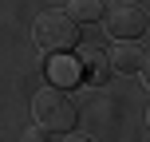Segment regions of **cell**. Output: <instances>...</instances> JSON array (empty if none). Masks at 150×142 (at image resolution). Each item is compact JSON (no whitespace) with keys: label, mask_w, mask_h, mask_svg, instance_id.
Segmentation results:
<instances>
[{"label":"cell","mask_w":150,"mask_h":142,"mask_svg":"<svg viewBox=\"0 0 150 142\" xmlns=\"http://www.w3.org/2000/svg\"><path fill=\"white\" fill-rule=\"evenodd\" d=\"M63 12L75 24H95V20H103V0H67Z\"/></svg>","instance_id":"7"},{"label":"cell","mask_w":150,"mask_h":142,"mask_svg":"<svg viewBox=\"0 0 150 142\" xmlns=\"http://www.w3.org/2000/svg\"><path fill=\"white\" fill-rule=\"evenodd\" d=\"M103 24L111 32V40H142L146 8L134 0H111V4H103Z\"/></svg>","instance_id":"3"},{"label":"cell","mask_w":150,"mask_h":142,"mask_svg":"<svg viewBox=\"0 0 150 142\" xmlns=\"http://www.w3.org/2000/svg\"><path fill=\"white\" fill-rule=\"evenodd\" d=\"M103 55H107L111 75L115 71H119V75H142L146 63H150V52H146L142 40H115L111 52H103Z\"/></svg>","instance_id":"4"},{"label":"cell","mask_w":150,"mask_h":142,"mask_svg":"<svg viewBox=\"0 0 150 142\" xmlns=\"http://www.w3.org/2000/svg\"><path fill=\"white\" fill-rule=\"evenodd\" d=\"M32 40H36L40 52L47 55H63L79 44V24L71 20L63 8H44V12L32 20Z\"/></svg>","instance_id":"2"},{"label":"cell","mask_w":150,"mask_h":142,"mask_svg":"<svg viewBox=\"0 0 150 142\" xmlns=\"http://www.w3.org/2000/svg\"><path fill=\"white\" fill-rule=\"evenodd\" d=\"M59 142H91V138H87V134H63Z\"/></svg>","instance_id":"8"},{"label":"cell","mask_w":150,"mask_h":142,"mask_svg":"<svg viewBox=\"0 0 150 142\" xmlns=\"http://www.w3.org/2000/svg\"><path fill=\"white\" fill-rule=\"evenodd\" d=\"M47 79H52V87H75V83L83 79L79 75V59H75L71 52H63V55H47Z\"/></svg>","instance_id":"5"},{"label":"cell","mask_w":150,"mask_h":142,"mask_svg":"<svg viewBox=\"0 0 150 142\" xmlns=\"http://www.w3.org/2000/svg\"><path fill=\"white\" fill-rule=\"evenodd\" d=\"M32 119H36V126L47 130V134H71L79 111H75V103L67 99L63 87H52V83H47V87H40L36 95H32Z\"/></svg>","instance_id":"1"},{"label":"cell","mask_w":150,"mask_h":142,"mask_svg":"<svg viewBox=\"0 0 150 142\" xmlns=\"http://www.w3.org/2000/svg\"><path fill=\"white\" fill-rule=\"evenodd\" d=\"M79 75L87 83H107L111 79V67H107V55L99 52V47H83V55H79Z\"/></svg>","instance_id":"6"},{"label":"cell","mask_w":150,"mask_h":142,"mask_svg":"<svg viewBox=\"0 0 150 142\" xmlns=\"http://www.w3.org/2000/svg\"><path fill=\"white\" fill-rule=\"evenodd\" d=\"M28 142H40V138H28Z\"/></svg>","instance_id":"9"}]
</instances>
